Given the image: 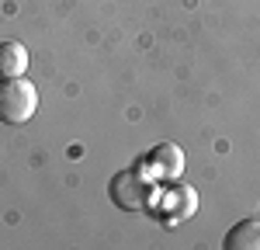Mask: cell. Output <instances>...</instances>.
<instances>
[{
    "label": "cell",
    "instance_id": "1",
    "mask_svg": "<svg viewBox=\"0 0 260 250\" xmlns=\"http://www.w3.org/2000/svg\"><path fill=\"white\" fill-rule=\"evenodd\" d=\"M39 111V87L28 77H0V122L24 125Z\"/></svg>",
    "mask_w": 260,
    "mask_h": 250
},
{
    "label": "cell",
    "instance_id": "6",
    "mask_svg": "<svg viewBox=\"0 0 260 250\" xmlns=\"http://www.w3.org/2000/svg\"><path fill=\"white\" fill-rule=\"evenodd\" d=\"M28 49L21 42H0V77H24Z\"/></svg>",
    "mask_w": 260,
    "mask_h": 250
},
{
    "label": "cell",
    "instance_id": "5",
    "mask_svg": "<svg viewBox=\"0 0 260 250\" xmlns=\"http://www.w3.org/2000/svg\"><path fill=\"white\" fill-rule=\"evenodd\" d=\"M160 202H163L167 212H174V219H184V215L191 219L194 208H198V191H194L191 184H177V188H170Z\"/></svg>",
    "mask_w": 260,
    "mask_h": 250
},
{
    "label": "cell",
    "instance_id": "2",
    "mask_svg": "<svg viewBox=\"0 0 260 250\" xmlns=\"http://www.w3.org/2000/svg\"><path fill=\"white\" fill-rule=\"evenodd\" d=\"M111 198H115V205L128 208V212H142V208L153 205L156 188H153L149 177H142L139 170H121L111 181Z\"/></svg>",
    "mask_w": 260,
    "mask_h": 250
},
{
    "label": "cell",
    "instance_id": "4",
    "mask_svg": "<svg viewBox=\"0 0 260 250\" xmlns=\"http://www.w3.org/2000/svg\"><path fill=\"white\" fill-rule=\"evenodd\" d=\"M225 250H260V219H243L225 233Z\"/></svg>",
    "mask_w": 260,
    "mask_h": 250
},
{
    "label": "cell",
    "instance_id": "3",
    "mask_svg": "<svg viewBox=\"0 0 260 250\" xmlns=\"http://www.w3.org/2000/svg\"><path fill=\"white\" fill-rule=\"evenodd\" d=\"M146 170L153 174V181H177L184 174V153L177 143H160L146 157Z\"/></svg>",
    "mask_w": 260,
    "mask_h": 250
}]
</instances>
